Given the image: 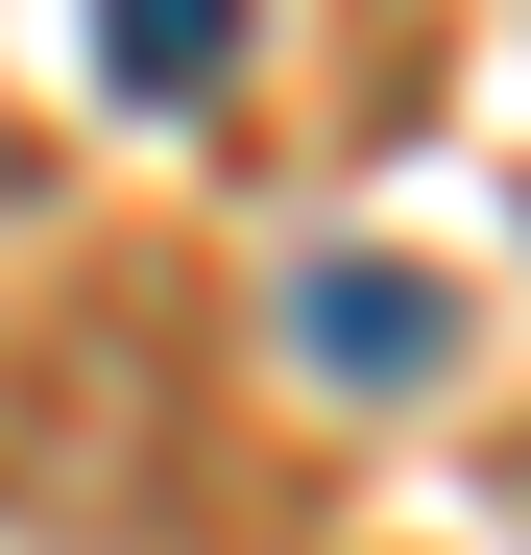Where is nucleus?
Listing matches in <instances>:
<instances>
[{
	"instance_id": "2",
	"label": "nucleus",
	"mask_w": 531,
	"mask_h": 555,
	"mask_svg": "<svg viewBox=\"0 0 531 555\" xmlns=\"http://www.w3.org/2000/svg\"><path fill=\"white\" fill-rule=\"evenodd\" d=\"M98 73H121L145 121H194L218 73H242V0H98Z\"/></svg>"
},
{
	"instance_id": "1",
	"label": "nucleus",
	"mask_w": 531,
	"mask_h": 555,
	"mask_svg": "<svg viewBox=\"0 0 531 555\" xmlns=\"http://www.w3.org/2000/svg\"><path fill=\"white\" fill-rule=\"evenodd\" d=\"M290 338L338 387H435V362H459V291H411V266H290Z\"/></svg>"
}]
</instances>
